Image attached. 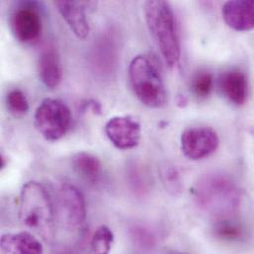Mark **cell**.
Instances as JSON below:
<instances>
[{
	"mask_svg": "<svg viewBox=\"0 0 254 254\" xmlns=\"http://www.w3.org/2000/svg\"><path fill=\"white\" fill-rule=\"evenodd\" d=\"M164 183L172 191H177L179 189V177L175 169L167 168L163 172Z\"/></svg>",
	"mask_w": 254,
	"mask_h": 254,
	"instance_id": "22",
	"label": "cell"
},
{
	"mask_svg": "<svg viewBox=\"0 0 254 254\" xmlns=\"http://www.w3.org/2000/svg\"><path fill=\"white\" fill-rule=\"evenodd\" d=\"M179 254V253H176V252H172V253H168V254Z\"/></svg>",
	"mask_w": 254,
	"mask_h": 254,
	"instance_id": "23",
	"label": "cell"
},
{
	"mask_svg": "<svg viewBox=\"0 0 254 254\" xmlns=\"http://www.w3.org/2000/svg\"><path fill=\"white\" fill-rule=\"evenodd\" d=\"M70 122V110L58 99H45L35 113V127L46 139L51 141L64 136Z\"/></svg>",
	"mask_w": 254,
	"mask_h": 254,
	"instance_id": "5",
	"label": "cell"
},
{
	"mask_svg": "<svg viewBox=\"0 0 254 254\" xmlns=\"http://www.w3.org/2000/svg\"><path fill=\"white\" fill-rule=\"evenodd\" d=\"M58 202L64 224L71 229L82 226L86 219V205L81 192L69 183H63L59 189Z\"/></svg>",
	"mask_w": 254,
	"mask_h": 254,
	"instance_id": "8",
	"label": "cell"
},
{
	"mask_svg": "<svg viewBox=\"0 0 254 254\" xmlns=\"http://www.w3.org/2000/svg\"><path fill=\"white\" fill-rule=\"evenodd\" d=\"M105 132L110 141L119 149H131L140 140V125L129 116H118L110 119Z\"/></svg>",
	"mask_w": 254,
	"mask_h": 254,
	"instance_id": "10",
	"label": "cell"
},
{
	"mask_svg": "<svg viewBox=\"0 0 254 254\" xmlns=\"http://www.w3.org/2000/svg\"><path fill=\"white\" fill-rule=\"evenodd\" d=\"M10 24L14 37L22 44H33L42 34V17L33 4L19 5L11 15Z\"/></svg>",
	"mask_w": 254,
	"mask_h": 254,
	"instance_id": "7",
	"label": "cell"
},
{
	"mask_svg": "<svg viewBox=\"0 0 254 254\" xmlns=\"http://www.w3.org/2000/svg\"><path fill=\"white\" fill-rule=\"evenodd\" d=\"M220 88L225 97L235 105H244L248 98V78L239 69H230L220 76Z\"/></svg>",
	"mask_w": 254,
	"mask_h": 254,
	"instance_id": "13",
	"label": "cell"
},
{
	"mask_svg": "<svg viewBox=\"0 0 254 254\" xmlns=\"http://www.w3.org/2000/svg\"><path fill=\"white\" fill-rule=\"evenodd\" d=\"M223 16L226 23L237 31L254 29V0H234L225 3Z\"/></svg>",
	"mask_w": 254,
	"mask_h": 254,
	"instance_id": "11",
	"label": "cell"
},
{
	"mask_svg": "<svg viewBox=\"0 0 254 254\" xmlns=\"http://www.w3.org/2000/svg\"><path fill=\"white\" fill-rule=\"evenodd\" d=\"M131 239L142 249H151L155 245L153 235L142 228H134L131 230Z\"/></svg>",
	"mask_w": 254,
	"mask_h": 254,
	"instance_id": "21",
	"label": "cell"
},
{
	"mask_svg": "<svg viewBox=\"0 0 254 254\" xmlns=\"http://www.w3.org/2000/svg\"><path fill=\"white\" fill-rule=\"evenodd\" d=\"M74 172L83 180L89 183H96L100 180L103 168L99 158L88 152H78L71 160Z\"/></svg>",
	"mask_w": 254,
	"mask_h": 254,
	"instance_id": "16",
	"label": "cell"
},
{
	"mask_svg": "<svg viewBox=\"0 0 254 254\" xmlns=\"http://www.w3.org/2000/svg\"><path fill=\"white\" fill-rule=\"evenodd\" d=\"M214 86L213 74L207 70L198 71L192 78L191 88L198 98H206L210 95Z\"/></svg>",
	"mask_w": 254,
	"mask_h": 254,
	"instance_id": "18",
	"label": "cell"
},
{
	"mask_svg": "<svg viewBox=\"0 0 254 254\" xmlns=\"http://www.w3.org/2000/svg\"><path fill=\"white\" fill-rule=\"evenodd\" d=\"M2 250L9 254H43V246L32 234L22 232L1 237Z\"/></svg>",
	"mask_w": 254,
	"mask_h": 254,
	"instance_id": "15",
	"label": "cell"
},
{
	"mask_svg": "<svg viewBox=\"0 0 254 254\" xmlns=\"http://www.w3.org/2000/svg\"><path fill=\"white\" fill-rule=\"evenodd\" d=\"M39 74L48 88H56L62 81L63 69L58 51L54 46L46 47L39 58Z\"/></svg>",
	"mask_w": 254,
	"mask_h": 254,
	"instance_id": "14",
	"label": "cell"
},
{
	"mask_svg": "<svg viewBox=\"0 0 254 254\" xmlns=\"http://www.w3.org/2000/svg\"><path fill=\"white\" fill-rule=\"evenodd\" d=\"M114 242V235L107 226L99 227L92 236L89 254H109Z\"/></svg>",
	"mask_w": 254,
	"mask_h": 254,
	"instance_id": "17",
	"label": "cell"
},
{
	"mask_svg": "<svg viewBox=\"0 0 254 254\" xmlns=\"http://www.w3.org/2000/svg\"><path fill=\"white\" fill-rule=\"evenodd\" d=\"M128 81L136 98L149 108H162L167 103V92L160 71L150 58L134 57L128 66Z\"/></svg>",
	"mask_w": 254,
	"mask_h": 254,
	"instance_id": "3",
	"label": "cell"
},
{
	"mask_svg": "<svg viewBox=\"0 0 254 254\" xmlns=\"http://www.w3.org/2000/svg\"><path fill=\"white\" fill-rule=\"evenodd\" d=\"M19 215L22 224L44 240L53 238L54 209L50 195L43 185L31 181L23 186Z\"/></svg>",
	"mask_w": 254,
	"mask_h": 254,
	"instance_id": "2",
	"label": "cell"
},
{
	"mask_svg": "<svg viewBox=\"0 0 254 254\" xmlns=\"http://www.w3.org/2000/svg\"><path fill=\"white\" fill-rule=\"evenodd\" d=\"M56 7L66 21L73 34L78 39H86L90 32L89 23L85 13L84 2L60 0L55 2Z\"/></svg>",
	"mask_w": 254,
	"mask_h": 254,
	"instance_id": "12",
	"label": "cell"
},
{
	"mask_svg": "<svg viewBox=\"0 0 254 254\" xmlns=\"http://www.w3.org/2000/svg\"><path fill=\"white\" fill-rule=\"evenodd\" d=\"M215 233L220 239L227 241H237L243 237L244 230L239 223L223 218L216 225Z\"/></svg>",
	"mask_w": 254,
	"mask_h": 254,
	"instance_id": "20",
	"label": "cell"
},
{
	"mask_svg": "<svg viewBox=\"0 0 254 254\" xmlns=\"http://www.w3.org/2000/svg\"><path fill=\"white\" fill-rule=\"evenodd\" d=\"M8 111L15 118L24 117L29 111V103L26 95L18 89L11 90L6 96Z\"/></svg>",
	"mask_w": 254,
	"mask_h": 254,
	"instance_id": "19",
	"label": "cell"
},
{
	"mask_svg": "<svg viewBox=\"0 0 254 254\" xmlns=\"http://www.w3.org/2000/svg\"><path fill=\"white\" fill-rule=\"evenodd\" d=\"M194 194L202 209L221 218H226L234 213L241 200L236 184L220 174L203 176L196 184Z\"/></svg>",
	"mask_w": 254,
	"mask_h": 254,
	"instance_id": "4",
	"label": "cell"
},
{
	"mask_svg": "<svg viewBox=\"0 0 254 254\" xmlns=\"http://www.w3.org/2000/svg\"><path fill=\"white\" fill-rule=\"evenodd\" d=\"M219 144V135L212 127H190L181 135L182 152L191 160L208 157L218 149Z\"/></svg>",
	"mask_w": 254,
	"mask_h": 254,
	"instance_id": "6",
	"label": "cell"
},
{
	"mask_svg": "<svg viewBox=\"0 0 254 254\" xmlns=\"http://www.w3.org/2000/svg\"><path fill=\"white\" fill-rule=\"evenodd\" d=\"M143 10L149 33L165 64L171 68L176 66L181 50L176 19L170 4L166 1H146Z\"/></svg>",
	"mask_w": 254,
	"mask_h": 254,
	"instance_id": "1",
	"label": "cell"
},
{
	"mask_svg": "<svg viewBox=\"0 0 254 254\" xmlns=\"http://www.w3.org/2000/svg\"><path fill=\"white\" fill-rule=\"evenodd\" d=\"M119 60V43L114 31L103 33L95 41L91 52V64L94 70L103 77L111 76Z\"/></svg>",
	"mask_w": 254,
	"mask_h": 254,
	"instance_id": "9",
	"label": "cell"
}]
</instances>
